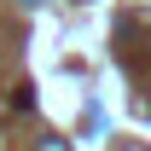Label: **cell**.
<instances>
[{
    "label": "cell",
    "instance_id": "1",
    "mask_svg": "<svg viewBox=\"0 0 151 151\" xmlns=\"http://www.w3.org/2000/svg\"><path fill=\"white\" fill-rule=\"evenodd\" d=\"M41 151H70V145H64V139H41Z\"/></svg>",
    "mask_w": 151,
    "mask_h": 151
},
{
    "label": "cell",
    "instance_id": "2",
    "mask_svg": "<svg viewBox=\"0 0 151 151\" xmlns=\"http://www.w3.org/2000/svg\"><path fill=\"white\" fill-rule=\"evenodd\" d=\"M23 6H29V12H35V6H47V0H23Z\"/></svg>",
    "mask_w": 151,
    "mask_h": 151
}]
</instances>
